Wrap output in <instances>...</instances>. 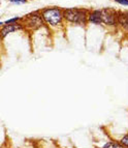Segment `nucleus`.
<instances>
[{"label":"nucleus","mask_w":128,"mask_h":148,"mask_svg":"<svg viewBox=\"0 0 128 148\" xmlns=\"http://www.w3.org/2000/svg\"><path fill=\"white\" fill-rule=\"evenodd\" d=\"M113 1L122 6H128V0H113Z\"/></svg>","instance_id":"obj_12"},{"label":"nucleus","mask_w":128,"mask_h":148,"mask_svg":"<svg viewBox=\"0 0 128 148\" xmlns=\"http://www.w3.org/2000/svg\"><path fill=\"white\" fill-rule=\"evenodd\" d=\"M22 23L24 25V29L28 31H35L44 26V22L40 15V10H35L27 14L25 17H23Z\"/></svg>","instance_id":"obj_3"},{"label":"nucleus","mask_w":128,"mask_h":148,"mask_svg":"<svg viewBox=\"0 0 128 148\" xmlns=\"http://www.w3.org/2000/svg\"><path fill=\"white\" fill-rule=\"evenodd\" d=\"M3 25H4V22H2V21H0V28L2 27Z\"/></svg>","instance_id":"obj_13"},{"label":"nucleus","mask_w":128,"mask_h":148,"mask_svg":"<svg viewBox=\"0 0 128 148\" xmlns=\"http://www.w3.org/2000/svg\"><path fill=\"white\" fill-rule=\"evenodd\" d=\"M8 2L12 3V4L15 5H22V4H26L28 2V0H7Z\"/></svg>","instance_id":"obj_11"},{"label":"nucleus","mask_w":128,"mask_h":148,"mask_svg":"<svg viewBox=\"0 0 128 148\" xmlns=\"http://www.w3.org/2000/svg\"><path fill=\"white\" fill-rule=\"evenodd\" d=\"M94 148H101V147H94Z\"/></svg>","instance_id":"obj_15"},{"label":"nucleus","mask_w":128,"mask_h":148,"mask_svg":"<svg viewBox=\"0 0 128 148\" xmlns=\"http://www.w3.org/2000/svg\"><path fill=\"white\" fill-rule=\"evenodd\" d=\"M119 142H120V143L122 144L125 148H128V133L125 134V135H124V136L119 140Z\"/></svg>","instance_id":"obj_10"},{"label":"nucleus","mask_w":128,"mask_h":148,"mask_svg":"<svg viewBox=\"0 0 128 148\" xmlns=\"http://www.w3.org/2000/svg\"><path fill=\"white\" fill-rule=\"evenodd\" d=\"M42 20L44 25L51 29H59L64 26V18H63V8L58 6H48L40 10Z\"/></svg>","instance_id":"obj_1"},{"label":"nucleus","mask_w":128,"mask_h":148,"mask_svg":"<svg viewBox=\"0 0 128 148\" xmlns=\"http://www.w3.org/2000/svg\"><path fill=\"white\" fill-rule=\"evenodd\" d=\"M101 148H125L122 144L116 140H108L104 142Z\"/></svg>","instance_id":"obj_8"},{"label":"nucleus","mask_w":128,"mask_h":148,"mask_svg":"<svg viewBox=\"0 0 128 148\" xmlns=\"http://www.w3.org/2000/svg\"><path fill=\"white\" fill-rule=\"evenodd\" d=\"M21 30H24V25H23L22 22L14 23V24H4L2 27L0 28V36L3 40L10 33L21 31Z\"/></svg>","instance_id":"obj_5"},{"label":"nucleus","mask_w":128,"mask_h":148,"mask_svg":"<svg viewBox=\"0 0 128 148\" xmlns=\"http://www.w3.org/2000/svg\"><path fill=\"white\" fill-rule=\"evenodd\" d=\"M117 25L123 30H125V31H128V12H118Z\"/></svg>","instance_id":"obj_7"},{"label":"nucleus","mask_w":128,"mask_h":148,"mask_svg":"<svg viewBox=\"0 0 128 148\" xmlns=\"http://www.w3.org/2000/svg\"><path fill=\"white\" fill-rule=\"evenodd\" d=\"M117 18H118V10L114 8H102L101 10V19L102 24L106 27L115 28L117 27Z\"/></svg>","instance_id":"obj_4"},{"label":"nucleus","mask_w":128,"mask_h":148,"mask_svg":"<svg viewBox=\"0 0 128 148\" xmlns=\"http://www.w3.org/2000/svg\"><path fill=\"white\" fill-rule=\"evenodd\" d=\"M23 18L22 17H12V18H10L7 20L3 21L4 24H14V23H19V22H22Z\"/></svg>","instance_id":"obj_9"},{"label":"nucleus","mask_w":128,"mask_h":148,"mask_svg":"<svg viewBox=\"0 0 128 148\" xmlns=\"http://www.w3.org/2000/svg\"><path fill=\"white\" fill-rule=\"evenodd\" d=\"M88 24L101 25V10H91L88 12Z\"/></svg>","instance_id":"obj_6"},{"label":"nucleus","mask_w":128,"mask_h":148,"mask_svg":"<svg viewBox=\"0 0 128 148\" xmlns=\"http://www.w3.org/2000/svg\"><path fill=\"white\" fill-rule=\"evenodd\" d=\"M0 148H7V147H3V146H0Z\"/></svg>","instance_id":"obj_14"},{"label":"nucleus","mask_w":128,"mask_h":148,"mask_svg":"<svg viewBox=\"0 0 128 148\" xmlns=\"http://www.w3.org/2000/svg\"><path fill=\"white\" fill-rule=\"evenodd\" d=\"M89 10L79 8H63V18L65 23L85 27L88 24Z\"/></svg>","instance_id":"obj_2"}]
</instances>
